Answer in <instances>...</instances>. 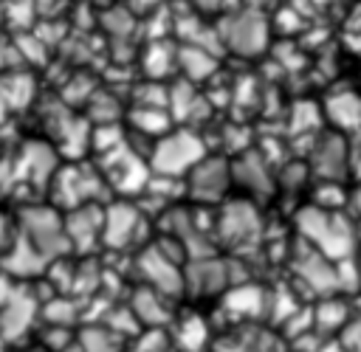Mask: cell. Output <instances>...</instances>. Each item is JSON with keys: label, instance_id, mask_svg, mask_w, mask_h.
<instances>
[{"label": "cell", "instance_id": "cell-34", "mask_svg": "<svg viewBox=\"0 0 361 352\" xmlns=\"http://www.w3.org/2000/svg\"><path fill=\"white\" fill-rule=\"evenodd\" d=\"M195 3H197L200 11H217L223 6V0H195Z\"/></svg>", "mask_w": 361, "mask_h": 352}, {"label": "cell", "instance_id": "cell-29", "mask_svg": "<svg viewBox=\"0 0 361 352\" xmlns=\"http://www.w3.org/2000/svg\"><path fill=\"white\" fill-rule=\"evenodd\" d=\"M166 101H169V90L161 87L155 79H152V84H141L135 90V107H161V110H166Z\"/></svg>", "mask_w": 361, "mask_h": 352}, {"label": "cell", "instance_id": "cell-23", "mask_svg": "<svg viewBox=\"0 0 361 352\" xmlns=\"http://www.w3.org/2000/svg\"><path fill=\"white\" fill-rule=\"evenodd\" d=\"M130 124L135 127L138 135L158 138V135H164V132L172 127V118H169L166 110H161V107H133Z\"/></svg>", "mask_w": 361, "mask_h": 352}, {"label": "cell", "instance_id": "cell-19", "mask_svg": "<svg viewBox=\"0 0 361 352\" xmlns=\"http://www.w3.org/2000/svg\"><path fill=\"white\" fill-rule=\"evenodd\" d=\"M350 315H353V307H350L344 298H338L336 293L322 296V298L313 304V329H316L319 335L330 338V335L341 332V327L350 321Z\"/></svg>", "mask_w": 361, "mask_h": 352}, {"label": "cell", "instance_id": "cell-16", "mask_svg": "<svg viewBox=\"0 0 361 352\" xmlns=\"http://www.w3.org/2000/svg\"><path fill=\"white\" fill-rule=\"evenodd\" d=\"M347 166H350V149L341 135H324L313 146V172L319 177L338 180L341 175H347Z\"/></svg>", "mask_w": 361, "mask_h": 352}, {"label": "cell", "instance_id": "cell-24", "mask_svg": "<svg viewBox=\"0 0 361 352\" xmlns=\"http://www.w3.org/2000/svg\"><path fill=\"white\" fill-rule=\"evenodd\" d=\"M175 62H178V51H172L166 42H152L147 48V54H144V70L155 82L164 79L166 73H172Z\"/></svg>", "mask_w": 361, "mask_h": 352}, {"label": "cell", "instance_id": "cell-36", "mask_svg": "<svg viewBox=\"0 0 361 352\" xmlns=\"http://www.w3.org/2000/svg\"><path fill=\"white\" fill-rule=\"evenodd\" d=\"M355 268H358V293H361V253L355 256Z\"/></svg>", "mask_w": 361, "mask_h": 352}, {"label": "cell", "instance_id": "cell-21", "mask_svg": "<svg viewBox=\"0 0 361 352\" xmlns=\"http://www.w3.org/2000/svg\"><path fill=\"white\" fill-rule=\"evenodd\" d=\"M76 346L79 352H124V338L104 324H87L82 327Z\"/></svg>", "mask_w": 361, "mask_h": 352}, {"label": "cell", "instance_id": "cell-39", "mask_svg": "<svg viewBox=\"0 0 361 352\" xmlns=\"http://www.w3.org/2000/svg\"><path fill=\"white\" fill-rule=\"evenodd\" d=\"M0 155H3V149H0Z\"/></svg>", "mask_w": 361, "mask_h": 352}, {"label": "cell", "instance_id": "cell-18", "mask_svg": "<svg viewBox=\"0 0 361 352\" xmlns=\"http://www.w3.org/2000/svg\"><path fill=\"white\" fill-rule=\"evenodd\" d=\"M231 177L240 180L251 194L257 197H265L274 191V180H271V172L265 166V158L257 155V152H245L234 166H231Z\"/></svg>", "mask_w": 361, "mask_h": 352}, {"label": "cell", "instance_id": "cell-35", "mask_svg": "<svg viewBox=\"0 0 361 352\" xmlns=\"http://www.w3.org/2000/svg\"><path fill=\"white\" fill-rule=\"evenodd\" d=\"M350 203H353V208H355V214H361V186L350 194Z\"/></svg>", "mask_w": 361, "mask_h": 352}, {"label": "cell", "instance_id": "cell-4", "mask_svg": "<svg viewBox=\"0 0 361 352\" xmlns=\"http://www.w3.org/2000/svg\"><path fill=\"white\" fill-rule=\"evenodd\" d=\"M206 158V144L192 130H166L155 138L149 149V172L164 177H180L189 175V169Z\"/></svg>", "mask_w": 361, "mask_h": 352}, {"label": "cell", "instance_id": "cell-8", "mask_svg": "<svg viewBox=\"0 0 361 352\" xmlns=\"http://www.w3.org/2000/svg\"><path fill=\"white\" fill-rule=\"evenodd\" d=\"M135 270L141 273L144 284L158 290L166 298H178L183 293V265L166 256L155 242L144 245L135 256Z\"/></svg>", "mask_w": 361, "mask_h": 352}, {"label": "cell", "instance_id": "cell-15", "mask_svg": "<svg viewBox=\"0 0 361 352\" xmlns=\"http://www.w3.org/2000/svg\"><path fill=\"white\" fill-rule=\"evenodd\" d=\"M223 310L234 318H262L268 313V290L257 282L228 284L223 290Z\"/></svg>", "mask_w": 361, "mask_h": 352}, {"label": "cell", "instance_id": "cell-6", "mask_svg": "<svg viewBox=\"0 0 361 352\" xmlns=\"http://www.w3.org/2000/svg\"><path fill=\"white\" fill-rule=\"evenodd\" d=\"M144 208H138V203L130 200H116L110 206H104V217H102V245L107 251H130L133 245L141 242L144 234Z\"/></svg>", "mask_w": 361, "mask_h": 352}, {"label": "cell", "instance_id": "cell-30", "mask_svg": "<svg viewBox=\"0 0 361 352\" xmlns=\"http://www.w3.org/2000/svg\"><path fill=\"white\" fill-rule=\"evenodd\" d=\"M20 234V225H17V208H0V256L14 245Z\"/></svg>", "mask_w": 361, "mask_h": 352}, {"label": "cell", "instance_id": "cell-13", "mask_svg": "<svg viewBox=\"0 0 361 352\" xmlns=\"http://www.w3.org/2000/svg\"><path fill=\"white\" fill-rule=\"evenodd\" d=\"M228 287V270L226 259L203 256V259H186L183 268V293L192 296H214Z\"/></svg>", "mask_w": 361, "mask_h": 352}, {"label": "cell", "instance_id": "cell-32", "mask_svg": "<svg viewBox=\"0 0 361 352\" xmlns=\"http://www.w3.org/2000/svg\"><path fill=\"white\" fill-rule=\"evenodd\" d=\"M305 163H288V169H285V175H282V186L285 189H299L302 186V180H305Z\"/></svg>", "mask_w": 361, "mask_h": 352}, {"label": "cell", "instance_id": "cell-26", "mask_svg": "<svg viewBox=\"0 0 361 352\" xmlns=\"http://www.w3.org/2000/svg\"><path fill=\"white\" fill-rule=\"evenodd\" d=\"M296 307H299V301H296L293 290H290V287H285V284H279L276 290H271V293H268V313H265V315L279 327V324H282V321H285Z\"/></svg>", "mask_w": 361, "mask_h": 352}, {"label": "cell", "instance_id": "cell-38", "mask_svg": "<svg viewBox=\"0 0 361 352\" xmlns=\"http://www.w3.org/2000/svg\"><path fill=\"white\" fill-rule=\"evenodd\" d=\"M71 352H79V346H76V344H73V346H71Z\"/></svg>", "mask_w": 361, "mask_h": 352}, {"label": "cell", "instance_id": "cell-22", "mask_svg": "<svg viewBox=\"0 0 361 352\" xmlns=\"http://www.w3.org/2000/svg\"><path fill=\"white\" fill-rule=\"evenodd\" d=\"M178 65L183 68V73H186L189 82H197V79H206V76L214 73L217 59H214L203 45H189V42H186V45L178 51Z\"/></svg>", "mask_w": 361, "mask_h": 352}, {"label": "cell", "instance_id": "cell-17", "mask_svg": "<svg viewBox=\"0 0 361 352\" xmlns=\"http://www.w3.org/2000/svg\"><path fill=\"white\" fill-rule=\"evenodd\" d=\"M169 341L175 352H206L212 346V327L200 313H186L180 321H175Z\"/></svg>", "mask_w": 361, "mask_h": 352}, {"label": "cell", "instance_id": "cell-28", "mask_svg": "<svg viewBox=\"0 0 361 352\" xmlns=\"http://www.w3.org/2000/svg\"><path fill=\"white\" fill-rule=\"evenodd\" d=\"M344 203H347V194L338 189V183H336V180H324V183L313 191V206H319V208L336 211V208H341Z\"/></svg>", "mask_w": 361, "mask_h": 352}, {"label": "cell", "instance_id": "cell-14", "mask_svg": "<svg viewBox=\"0 0 361 352\" xmlns=\"http://www.w3.org/2000/svg\"><path fill=\"white\" fill-rule=\"evenodd\" d=\"M169 301H172V298H166V296H161L158 290L141 284V287L133 290L127 307H130L133 315L138 318L141 329H166V327L172 324V307H169Z\"/></svg>", "mask_w": 361, "mask_h": 352}, {"label": "cell", "instance_id": "cell-27", "mask_svg": "<svg viewBox=\"0 0 361 352\" xmlns=\"http://www.w3.org/2000/svg\"><path fill=\"white\" fill-rule=\"evenodd\" d=\"M279 329L285 332V338L288 341H293L296 335H302V332H307V329H313V307H296L282 324H279Z\"/></svg>", "mask_w": 361, "mask_h": 352}, {"label": "cell", "instance_id": "cell-20", "mask_svg": "<svg viewBox=\"0 0 361 352\" xmlns=\"http://www.w3.org/2000/svg\"><path fill=\"white\" fill-rule=\"evenodd\" d=\"M327 115L336 127L341 130H355L361 127V96L350 93V90H341L336 96L327 99Z\"/></svg>", "mask_w": 361, "mask_h": 352}, {"label": "cell", "instance_id": "cell-10", "mask_svg": "<svg viewBox=\"0 0 361 352\" xmlns=\"http://www.w3.org/2000/svg\"><path fill=\"white\" fill-rule=\"evenodd\" d=\"M293 273L299 284L319 298L336 293V262L327 259L322 251H316L305 239H302V248L293 253Z\"/></svg>", "mask_w": 361, "mask_h": 352}, {"label": "cell", "instance_id": "cell-12", "mask_svg": "<svg viewBox=\"0 0 361 352\" xmlns=\"http://www.w3.org/2000/svg\"><path fill=\"white\" fill-rule=\"evenodd\" d=\"M231 166L226 158H203L189 169V194L203 203H217L226 194Z\"/></svg>", "mask_w": 361, "mask_h": 352}, {"label": "cell", "instance_id": "cell-31", "mask_svg": "<svg viewBox=\"0 0 361 352\" xmlns=\"http://www.w3.org/2000/svg\"><path fill=\"white\" fill-rule=\"evenodd\" d=\"M319 124V107L313 101H299L293 107V118H290V127L296 132H305V130H313Z\"/></svg>", "mask_w": 361, "mask_h": 352}, {"label": "cell", "instance_id": "cell-33", "mask_svg": "<svg viewBox=\"0 0 361 352\" xmlns=\"http://www.w3.org/2000/svg\"><path fill=\"white\" fill-rule=\"evenodd\" d=\"M319 352H350L338 338H324L322 341V346H319Z\"/></svg>", "mask_w": 361, "mask_h": 352}, {"label": "cell", "instance_id": "cell-7", "mask_svg": "<svg viewBox=\"0 0 361 352\" xmlns=\"http://www.w3.org/2000/svg\"><path fill=\"white\" fill-rule=\"evenodd\" d=\"M259 234H262V220L254 203L248 200H231L226 203L220 220H217V237L220 242H226L231 251H254L259 245Z\"/></svg>", "mask_w": 361, "mask_h": 352}, {"label": "cell", "instance_id": "cell-25", "mask_svg": "<svg viewBox=\"0 0 361 352\" xmlns=\"http://www.w3.org/2000/svg\"><path fill=\"white\" fill-rule=\"evenodd\" d=\"M203 104V99L197 96V90L192 87V82H178L172 90H169V101H166V110H175V115L180 121H192V113Z\"/></svg>", "mask_w": 361, "mask_h": 352}, {"label": "cell", "instance_id": "cell-1", "mask_svg": "<svg viewBox=\"0 0 361 352\" xmlns=\"http://www.w3.org/2000/svg\"><path fill=\"white\" fill-rule=\"evenodd\" d=\"M45 194L54 208L68 211V208H76L85 203H102L110 194V189H107L102 172L96 169V163L76 158V161H65V163L59 161Z\"/></svg>", "mask_w": 361, "mask_h": 352}, {"label": "cell", "instance_id": "cell-9", "mask_svg": "<svg viewBox=\"0 0 361 352\" xmlns=\"http://www.w3.org/2000/svg\"><path fill=\"white\" fill-rule=\"evenodd\" d=\"M223 39L240 56L262 54L265 42H268V20H265V14L257 11V8H245V11L231 14L226 20V25H223Z\"/></svg>", "mask_w": 361, "mask_h": 352}, {"label": "cell", "instance_id": "cell-5", "mask_svg": "<svg viewBox=\"0 0 361 352\" xmlns=\"http://www.w3.org/2000/svg\"><path fill=\"white\" fill-rule=\"evenodd\" d=\"M96 158H99L96 169L102 172V177H104L110 191L133 197V194H141L147 189L149 177H152L149 163L130 146V135H127L124 144H118V146H113V149H107V152H102Z\"/></svg>", "mask_w": 361, "mask_h": 352}, {"label": "cell", "instance_id": "cell-2", "mask_svg": "<svg viewBox=\"0 0 361 352\" xmlns=\"http://www.w3.org/2000/svg\"><path fill=\"white\" fill-rule=\"evenodd\" d=\"M296 228H299V237L305 242H310L316 251H322L333 262L355 253L358 234H355L353 222L338 211H327V208H319V206H305L296 214Z\"/></svg>", "mask_w": 361, "mask_h": 352}, {"label": "cell", "instance_id": "cell-3", "mask_svg": "<svg viewBox=\"0 0 361 352\" xmlns=\"http://www.w3.org/2000/svg\"><path fill=\"white\" fill-rule=\"evenodd\" d=\"M17 225L20 234L31 248H37L48 262L56 256H65L71 251L65 225H62V211L54 208L51 203H23L17 208Z\"/></svg>", "mask_w": 361, "mask_h": 352}, {"label": "cell", "instance_id": "cell-11", "mask_svg": "<svg viewBox=\"0 0 361 352\" xmlns=\"http://www.w3.org/2000/svg\"><path fill=\"white\" fill-rule=\"evenodd\" d=\"M102 217H104L102 203H85L62 211V225L71 251L90 253L96 245H102Z\"/></svg>", "mask_w": 361, "mask_h": 352}, {"label": "cell", "instance_id": "cell-37", "mask_svg": "<svg viewBox=\"0 0 361 352\" xmlns=\"http://www.w3.org/2000/svg\"><path fill=\"white\" fill-rule=\"evenodd\" d=\"M144 3H147V6H149V3H161V0H144Z\"/></svg>", "mask_w": 361, "mask_h": 352}]
</instances>
